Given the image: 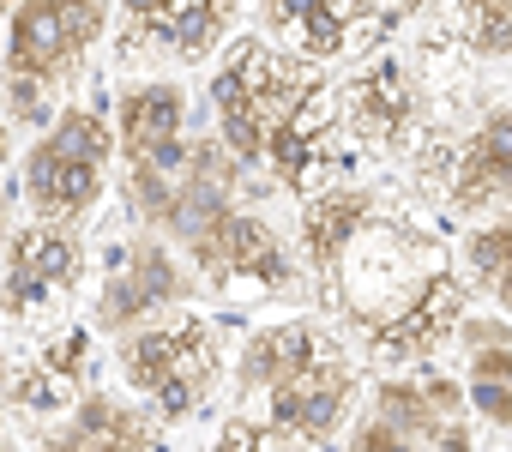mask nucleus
<instances>
[{"label":"nucleus","mask_w":512,"mask_h":452,"mask_svg":"<svg viewBox=\"0 0 512 452\" xmlns=\"http://www.w3.org/2000/svg\"><path fill=\"white\" fill-rule=\"evenodd\" d=\"M217 145L235 169H253L302 199L332 187L344 163L338 127V85L320 61H302L266 37H235L211 73Z\"/></svg>","instance_id":"obj_1"},{"label":"nucleus","mask_w":512,"mask_h":452,"mask_svg":"<svg viewBox=\"0 0 512 452\" xmlns=\"http://www.w3.org/2000/svg\"><path fill=\"white\" fill-rule=\"evenodd\" d=\"M302 242L326 302L368 338L458 278L434 223L380 187H320L302 211Z\"/></svg>","instance_id":"obj_2"},{"label":"nucleus","mask_w":512,"mask_h":452,"mask_svg":"<svg viewBox=\"0 0 512 452\" xmlns=\"http://www.w3.org/2000/svg\"><path fill=\"white\" fill-rule=\"evenodd\" d=\"M356 368L320 320L253 332L235 362V416L217 452H320L344 428Z\"/></svg>","instance_id":"obj_3"},{"label":"nucleus","mask_w":512,"mask_h":452,"mask_svg":"<svg viewBox=\"0 0 512 452\" xmlns=\"http://www.w3.org/2000/svg\"><path fill=\"white\" fill-rule=\"evenodd\" d=\"M127 199L139 223L193 248L217 217L241 211V169L217 139H175L169 151L127 169Z\"/></svg>","instance_id":"obj_4"},{"label":"nucleus","mask_w":512,"mask_h":452,"mask_svg":"<svg viewBox=\"0 0 512 452\" xmlns=\"http://www.w3.org/2000/svg\"><path fill=\"white\" fill-rule=\"evenodd\" d=\"M103 19V0H19L7 13V103L19 121H43L49 91L91 61Z\"/></svg>","instance_id":"obj_5"},{"label":"nucleus","mask_w":512,"mask_h":452,"mask_svg":"<svg viewBox=\"0 0 512 452\" xmlns=\"http://www.w3.org/2000/svg\"><path fill=\"white\" fill-rule=\"evenodd\" d=\"M115 157V127L103 121V103H67L55 115V127L25 151V199L37 211V223L73 230L79 217H91V205L103 199V175Z\"/></svg>","instance_id":"obj_6"},{"label":"nucleus","mask_w":512,"mask_h":452,"mask_svg":"<svg viewBox=\"0 0 512 452\" xmlns=\"http://www.w3.org/2000/svg\"><path fill=\"white\" fill-rule=\"evenodd\" d=\"M121 368H127V386L157 404V416L181 422L187 410H199V398L223 374V326L205 314L139 326L121 338Z\"/></svg>","instance_id":"obj_7"},{"label":"nucleus","mask_w":512,"mask_h":452,"mask_svg":"<svg viewBox=\"0 0 512 452\" xmlns=\"http://www.w3.org/2000/svg\"><path fill=\"white\" fill-rule=\"evenodd\" d=\"M416 175L434 181L452 211H488L512 199V103L488 109L458 139H428L416 157Z\"/></svg>","instance_id":"obj_8"},{"label":"nucleus","mask_w":512,"mask_h":452,"mask_svg":"<svg viewBox=\"0 0 512 452\" xmlns=\"http://www.w3.org/2000/svg\"><path fill=\"white\" fill-rule=\"evenodd\" d=\"M422 121H428V91H422V79H416L404 61H392V55L362 61V67L338 85V127L356 133V139L374 145V151H404V145H416Z\"/></svg>","instance_id":"obj_9"},{"label":"nucleus","mask_w":512,"mask_h":452,"mask_svg":"<svg viewBox=\"0 0 512 452\" xmlns=\"http://www.w3.org/2000/svg\"><path fill=\"white\" fill-rule=\"evenodd\" d=\"M241 0H121V49L127 55H169V61H205Z\"/></svg>","instance_id":"obj_10"},{"label":"nucleus","mask_w":512,"mask_h":452,"mask_svg":"<svg viewBox=\"0 0 512 452\" xmlns=\"http://www.w3.org/2000/svg\"><path fill=\"white\" fill-rule=\"evenodd\" d=\"M260 19L302 61H338L392 25L380 0H260Z\"/></svg>","instance_id":"obj_11"},{"label":"nucleus","mask_w":512,"mask_h":452,"mask_svg":"<svg viewBox=\"0 0 512 452\" xmlns=\"http://www.w3.org/2000/svg\"><path fill=\"white\" fill-rule=\"evenodd\" d=\"M193 290V278L175 266V254L163 248V242H151V236H139L127 254H121V266L103 278V302H97V326L103 332H133V326H151L157 314H169L181 296Z\"/></svg>","instance_id":"obj_12"},{"label":"nucleus","mask_w":512,"mask_h":452,"mask_svg":"<svg viewBox=\"0 0 512 452\" xmlns=\"http://www.w3.org/2000/svg\"><path fill=\"white\" fill-rule=\"evenodd\" d=\"M187 254L211 284H260V290H290L296 284V266L284 254V242L272 236V223L253 217V211L217 217Z\"/></svg>","instance_id":"obj_13"},{"label":"nucleus","mask_w":512,"mask_h":452,"mask_svg":"<svg viewBox=\"0 0 512 452\" xmlns=\"http://www.w3.org/2000/svg\"><path fill=\"white\" fill-rule=\"evenodd\" d=\"M79 266H85V248H79L73 230H55V223L13 230L0 302H7V314H43L49 302H61L79 284Z\"/></svg>","instance_id":"obj_14"},{"label":"nucleus","mask_w":512,"mask_h":452,"mask_svg":"<svg viewBox=\"0 0 512 452\" xmlns=\"http://www.w3.org/2000/svg\"><path fill=\"white\" fill-rule=\"evenodd\" d=\"M368 416H380L386 428H398L410 446H440V452H464V446H470L464 428H458L464 392H458L452 380H440V374L386 380V386L374 392V410H368Z\"/></svg>","instance_id":"obj_15"},{"label":"nucleus","mask_w":512,"mask_h":452,"mask_svg":"<svg viewBox=\"0 0 512 452\" xmlns=\"http://www.w3.org/2000/svg\"><path fill=\"white\" fill-rule=\"evenodd\" d=\"M175 139H187V91L169 85V79H145V85H127L121 91V109H115V145L133 163L169 151Z\"/></svg>","instance_id":"obj_16"},{"label":"nucleus","mask_w":512,"mask_h":452,"mask_svg":"<svg viewBox=\"0 0 512 452\" xmlns=\"http://www.w3.org/2000/svg\"><path fill=\"white\" fill-rule=\"evenodd\" d=\"M43 452H163V446L133 404H121L109 392H85L73 404V422H61L43 440Z\"/></svg>","instance_id":"obj_17"},{"label":"nucleus","mask_w":512,"mask_h":452,"mask_svg":"<svg viewBox=\"0 0 512 452\" xmlns=\"http://www.w3.org/2000/svg\"><path fill=\"white\" fill-rule=\"evenodd\" d=\"M85 362H91V332H67L61 344L43 350V362L25 368L19 380V404L25 410H55L61 398H85Z\"/></svg>","instance_id":"obj_18"},{"label":"nucleus","mask_w":512,"mask_h":452,"mask_svg":"<svg viewBox=\"0 0 512 452\" xmlns=\"http://www.w3.org/2000/svg\"><path fill=\"white\" fill-rule=\"evenodd\" d=\"M464 266H470V278L512 314V211L494 217L488 230H476V236L464 242Z\"/></svg>","instance_id":"obj_19"},{"label":"nucleus","mask_w":512,"mask_h":452,"mask_svg":"<svg viewBox=\"0 0 512 452\" xmlns=\"http://www.w3.org/2000/svg\"><path fill=\"white\" fill-rule=\"evenodd\" d=\"M458 31L470 55L512 67V0H458Z\"/></svg>","instance_id":"obj_20"},{"label":"nucleus","mask_w":512,"mask_h":452,"mask_svg":"<svg viewBox=\"0 0 512 452\" xmlns=\"http://www.w3.org/2000/svg\"><path fill=\"white\" fill-rule=\"evenodd\" d=\"M350 452H422V446H410L398 428H386L380 416H368V422H356V434H350Z\"/></svg>","instance_id":"obj_21"},{"label":"nucleus","mask_w":512,"mask_h":452,"mask_svg":"<svg viewBox=\"0 0 512 452\" xmlns=\"http://www.w3.org/2000/svg\"><path fill=\"white\" fill-rule=\"evenodd\" d=\"M464 398L476 404V416H488V422L512 428V386H494V380H470V392H464Z\"/></svg>","instance_id":"obj_22"},{"label":"nucleus","mask_w":512,"mask_h":452,"mask_svg":"<svg viewBox=\"0 0 512 452\" xmlns=\"http://www.w3.org/2000/svg\"><path fill=\"white\" fill-rule=\"evenodd\" d=\"M380 7H386V13L398 19V13H416V7H428V0H380Z\"/></svg>","instance_id":"obj_23"},{"label":"nucleus","mask_w":512,"mask_h":452,"mask_svg":"<svg viewBox=\"0 0 512 452\" xmlns=\"http://www.w3.org/2000/svg\"><path fill=\"white\" fill-rule=\"evenodd\" d=\"M13 7H19V0H0V19H7V13H13Z\"/></svg>","instance_id":"obj_24"},{"label":"nucleus","mask_w":512,"mask_h":452,"mask_svg":"<svg viewBox=\"0 0 512 452\" xmlns=\"http://www.w3.org/2000/svg\"><path fill=\"white\" fill-rule=\"evenodd\" d=\"M0 157H7V127H0Z\"/></svg>","instance_id":"obj_25"},{"label":"nucleus","mask_w":512,"mask_h":452,"mask_svg":"<svg viewBox=\"0 0 512 452\" xmlns=\"http://www.w3.org/2000/svg\"><path fill=\"white\" fill-rule=\"evenodd\" d=\"M0 386H7V356H0Z\"/></svg>","instance_id":"obj_26"}]
</instances>
